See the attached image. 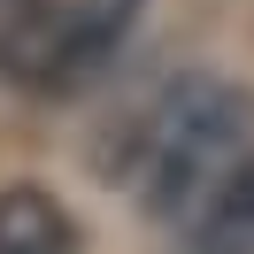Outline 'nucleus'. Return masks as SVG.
<instances>
[{
    "instance_id": "nucleus-1",
    "label": "nucleus",
    "mask_w": 254,
    "mask_h": 254,
    "mask_svg": "<svg viewBox=\"0 0 254 254\" xmlns=\"http://www.w3.org/2000/svg\"><path fill=\"white\" fill-rule=\"evenodd\" d=\"M254 108L223 85H185L154 108V124H139V154H146V208L154 223H192L200 200L223 185L239 154H247Z\"/></svg>"
},
{
    "instance_id": "nucleus-2",
    "label": "nucleus",
    "mask_w": 254,
    "mask_h": 254,
    "mask_svg": "<svg viewBox=\"0 0 254 254\" xmlns=\"http://www.w3.org/2000/svg\"><path fill=\"white\" fill-rule=\"evenodd\" d=\"M131 16H139V0H69L62 47H54V69H47L39 93L69 100V93H85L93 77H108V62H116V47H124Z\"/></svg>"
},
{
    "instance_id": "nucleus-3",
    "label": "nucleus",
    "mask_w": 254,
    "mask_h": 254,
    "mask_svg": "<svg viewBox=\"0 0 254 254\" xmlns=\"http://www.w3.org/2000/svg\"><path fill=\"white\" fill-rule=\"evenodd\" d=\"M62 16L69 0H8L0 8V77L39 93L54 69V47H62Z\"/></svg>"
},
{
    "instance_id": "nucleus-4",
    "label": "nucleus",
    "mask_w": 254,
    "mask_h": 254,
    "mask_svg": "<svg viewBox=\"0 0 254 254\" xmlns=\"http://www.w3.org/2000/svg\"><path fill=\"white\" fill-rule=\"evenodd\" d=\"M192 254H254V154L223 170V185L192 216Z\"/></svg>"
},
{
    "instance_id": "nucleus-5",
    "label": "nucleus",
    "mask_w": 254,
    "mask_h": 254,
    "mask_svg": "<svg viewBox=\"0 0 254 254\" xmlns=\"http://www.w3.org/2000/svg\"><path fill=\"white\" fill-rule=\"evenodd\" d=\"M77 223L54 192L39 185H0V254H69Z\"/></svg>"
}]
</instances>
